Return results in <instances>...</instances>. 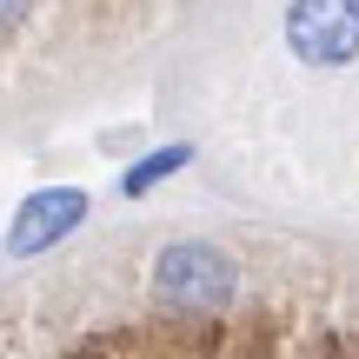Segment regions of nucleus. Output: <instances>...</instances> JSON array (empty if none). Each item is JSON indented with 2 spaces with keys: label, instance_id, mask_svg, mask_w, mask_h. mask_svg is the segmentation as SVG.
<instances>
[{
  "label": "nucleus",
  "instance_id": "1",
  "mask_svg": "<svg viewBox=\"0 0 359 359\" xmlns=\"http://www.w3.org/2000/svg\"><path fill=\"white\" fill-rule=\"evenodd\" d=\"M233 293H240L233 259L200 246V240H180V246H167L154 259V299L167 313H219Z\"/></svg>",
  "mask_w": 359,
  "mask_h": 359
},
{
  "label": "nucleus",
  "instance_id": "2",
  "mask_svg": "<svg viewBox=\"0 0 359 359\" xmlns=\"http://www.w3.org/2000/svg\"><path fill=\"white\" fill-rule=\"evenodd\" d=\"M286 47L306 67L359 60V0H293L286 7Z\"/></svg>",
  "mask_w": 359,
  "mask_h": 359
},
{
  "label": "nucleus",
  "instance_id": "3",
  "mask_svg": "<svg viewBox=\"0 0 359 359\" xmlns=\"http://www.w3.org/2000/svg\"><path fill=\"white\" fill-rule=\"evenodd\" d=\"M80 219H87V193L80 187H47V193H34V200H20V213H13V226H7V253L13 259L47 253V246L67 240Z\"/></svg>",
  "mask_w": 359,
  "mask_h": 359
},
{
  "label": "nucleus",
  "instance_id": "4",
  "mask_svg": "<svg viewBox=\"0 0 359 359\" xmlns=\"http://www.w3.org/2000/svg\"><path fill=\"white\" fill-rule=\"evenodd\" d=\"M187 160H193V147H160V154H147L140 167H127V173H120V193H127V200H140V193H154L160 180H173Z\"/></svg>",
  "mask_w": 359,
  "mask_h": 359
},
{
  "label": "nucleus",
  "instance_id": "5",
  "mask_svg": "<svg viewBox=\"0 0 359 359\" xmlns=\"http://www.w3.org/2000/svg\"><path fill=\"white\" fill-rule=\"evenodd\" d=\"M27 13H34V0H0V34H13Z\"/></svg>",
  "mask_w": 359,
  "mask_h": 359
}]
</instances>
